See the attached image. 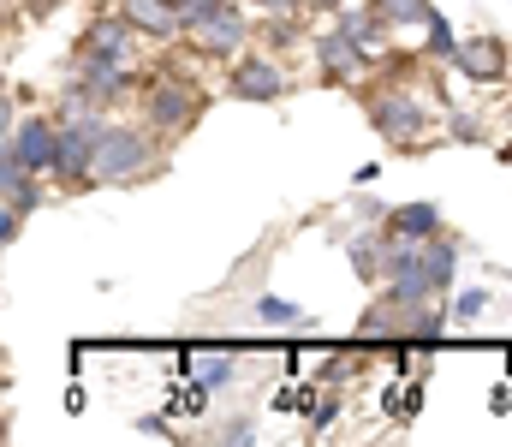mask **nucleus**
I'll return each instance as SVG.
<instances>
[{
	"mask_svg": "<svg viewBox=\"0 0 512 447\" xmlns=\"http://www.w3.org/2000/svg\"><path fill=\"white\" fill-rule=\"evenodd\" d=\"M185 36L203 48V54H239L245 48V36H251V24H245V12H233L227 0H209V6H191L185 12Z\"/></svg>",
	"mask_w": 512,
	"mask_h": 447,
	"instance_id": "obj_1",
	"label": "nucleus"
},
{
	"mask_svg": "<svg viewBox=\"0 0 512 447\" xmlns=\"http://www.w3.org/2000/svg\"><path fill=\"white\" fill-rule=\"evenodd\" d=\"M137 173H149V138L143 132H120L108 126L102 144H96V167H90V185H126Z\"/></svg>",
	"mask_w": 512,
	"mask_h": 447,
	"instance_id": "obj_2",
	"label": "nucleus"
},
{
	"mask_svg": "<svg viewBox=\"0 0 512 447\" xmlns=\"http://www.w3.org/2000/svg\"><path fill=\"white\" fill-rule=\"evenodd\" d=\"M102 132H108L102 114H72V120L60 126V161H54V179L84 185L90 167H96V144H102Z\"/></svg>",
	"mask_w": 512,
	"mask_h": 447,
	"instance_id": "obj_3",
	"label": "nucleus"
},
{
	"mask_svg": "<svg viewBox=\"0 0 512 447\" xmlns=\"http://www.w3.org/2000/svg\"><path fill=\"white\" fill-rule=\"evenodd\" d=\"M6 155H18L30 173H54V161H60V132L48 126V120H12L6 126Z\"/></svg>",
	"mask_w": 512,
	"mask_h": 447,
	"instance_id": "obj_4",
	"label": "nucleus"
},
{
	"mask_svg": "<svg viewBox=\"0 0 512 447\" xmlns=\"http://www.w3.org/2000/svg\"><path fill=\"white\" fill-rule=\"evenodd\" d=\"M316 60H322V72H328L334 84H358V72L370 66V48H364L358 36H346V30L334 24L328 36H316Z\"/></svg>",
	"mask_w": 512,
	"mask_h": 447,
	"instance_id": "obj_5",
	"label": "nucleus"
},
{
	"mask_svg": "<svg viewBox=\"0 0 512 447\" xmlns=\"http://www.w3.org/2000/svg\"><path fill=\"white\" fill-rule=\"evenodd\" d=\"M143 120L161 126V132H179V126L197 120V96L179 90V84H149V90H143Z\"/></svg>",
	"mask_w": 512,
	"mask_h": 447,
	"instance_id": "obj_6",
	"label": "nucleus"
},
{
	"mask_svg": "<svg viewBox=\"0 0 512 447\" xmlns=\"http://www.w3.org/2000/svg\"><path fill=\"white\" fill-rule=\"evenodd\" d=\"M120 12L131 18V30H137V36H149V42L185 36V6H179V0H126Z\"/></svg>",
	"mask_w": 512,
	"mask_h": 447,
	"instance_id": "obj_7",
	"label": "nucleus"
},
{
	"mask_svg": "<svg viewBox=\"0 0 512 447\" xmlns=\"http://www.w3.org/2000/svg\"><path fill=\"white\" fill-rule=\"evenodd\" d=\"M280 90H286V72H280V60H268V54L233 60V96H245V102H274Z\"/></svg>",
	"mask_w": 512,
	"mask_h": 447,
	"instance_id": "obj_8",
	"label": "nucleus"
},
{
	"mask_svg": "<svg viewBox=\"0 0 512 447\" xmlns=\"http://www.w3.org/2000/svg\"><path fill=\"white\" fill-rule=\"evenodd\" d=\"M453 66H459L465 78H477V84H495V78L507 72V42H501V36H477V42H459Z\"/></svg>",
	"mask_w": 512,
	"mask_h": 447,
	"instance_id": "obj_9",
	"label": "nucleus"
},
{
	"mask_svg": "<svg viewBox=\"0 0 512 447\" xmlns=\"http://www.w3.org/2000/svg\"><path fill=\"white\" fill-rule=\"evenodd\" d=\"M370 126L382 132L387 144H411L417 138V102L411 96H376L370 102Z\"/></svg>",
	"mask_w": 512,
	"mask_h": 447,
	"instance_id": "obj_10",
	"label": "nucleus"
},
{
	"mask_svg": "<svg viewBox=\"0 0 512 447\" xmlns=\"http://www.w3.org/2000/svg\"><path fill=\"white\" fill-rule=\"evenodd\" d=\"M131 42V18L126 12H102L90 30H84V54H108V60H126Z\"/></svg>",
	"mask_w": 512,
	"mask_h": 447,
	"instance_id": "obj_11",
	"label": "nucleus"
},
{
	"mask_svg": "<svg viewBox=\"0 0 512 447\" xmlns=\"http://www.w3.org/2000/svg\"><path fill=\"white\" fill-rule=\"evenodd\" d=\"M387 233H393V239H435V233H441V209H435V203H411V209H393Z\"/></svg>",
	"mask_w": 512,
	"mask_h": 447,
	"instance_id": "obj_12",
	"label": "nucleus"
},
{
	"mask_svg": "<svg viewBox=\"0 0 512 447\" xmlns=\"http://www.w3.org/2000/svg\"><path fill=\"white\" fill-rule=\"evenodd\" d=\"M453 269H459V251H453V245H441V239H423V275H429V287H435V293H447V287H453Z\"/></svg>",
	"mask_w": 512,
	"mask_h": 447,
	"instance_id": "obj_13",
	"label": "nucleus"
},
{
	"mask_svg": "<svg viewBox=\"0 0 512 447\" xmlns=\"http://www.w3.org/2000/svg\"><path fill=\"white\" fill-rule=\"evenodd\" d=\"M387 24H423L429 18V0H370Z\"/></svg>",
	"mask_w": 512,
	"mask_h": 447,
	"instance_id": "obj_14",
	"label": "nucleus"
},
{
	"mask_svg": "<svg viewBox=\"0 0 512 447\" xmlns=\"http://www.w3.org/2000/svg\"><path fill=\"white\" fill-rule=\"evenodd\" d=\"M423 24H429V48H435V54H459V36H453V24H447L435 6H429V18H423Z\"/></svg>",
	"mask_w": 512,
	"mask_h": 447,
	"instance_id": "obj_15",
	"label": "nucleus"
},
{
	"mask_svg": "<svg viewBox=\"0 0 512 447\" xmlns=\"http://www.w3.org/2000/svg\"><path fill=\"white\" fill-rule=\"evenodd\" d=\"M256 316H262V322H298L304 310H298V304H286V298H256Z\"/></svg>",
	"mask_w": 512,
	"mask_h": 447,
	"instance_id": "obj_16",
	"label": "nucleus"
},
{
	"mask_svg": "<svg viewBox=\"0 0 512 447\" xmlns=\"http://www.w3.org/2000/svg\"><path fill=\"white\" fill-rule=\"evenodd\" d=\"M197 376H203V388H215L233 376V358H197Z\"/></svg>",
	"mask_w": 512,
	"mask_h": 447,
	"instance_id": "obj_17",
	"label": "nucleus"
},
{
	"mask_svg": "<svg viewBox=\"0 0 512 447\" xmlns=\"http://www.w3.org/2000/svg\"><path fill=\"white\" fill-rule=\"evenodd\" d=\"M483 310H489V293H465L459 304H453V322H477Z\"/></svg>",
	"mask_w": 512,
	"mask_h": 447,
	"instance_id": "obj_18",
	"label": "nucleus"
},
{
	"mask_svg": "<svg viewBox=\"0 0 512 447\" xmlns=\"http://www.w3.org/2000/svg\"><path fill=\"white\" fill-rule=\"evenodd\" d=\"M256 6L274 12V18H292V12H298V0H256Z\"/></svg>",
	"mask_w": 512,
	"mask_h": 447,
	"instance_id": "obj_19",
	"label": "nucleus"
},
{
	"mask_svg": "<svg viewBox=\"0 0 512 447\" xmlns=\"http://www.w3.org/2000/svg\"><path fill=\"white\" fill-rule=\"evenodd\" d=\"M441 322H447V316H441V310H429V316H417V334H441Z\"/></svg>",
	"mask_w": 512,
	"mask_h": 447,
	"instance_id": "obj_20",
	"label": "nucleus"
},
{
	"mask_svg": "<svg viewBox=\"0 0 512 447\" xmlns=\"http://www.w3.org/2000/svg\"><path fill=\"white\" fill-rule=\"evenodd\" d=\"M179 6H185V12H191V6H209V0H179Z\"/></svg>",
	"mask_w": 512,
	"mask_h": 447,
	"instance_id": "obj_21",
	"label": "nucleus"
}]
</instances>
